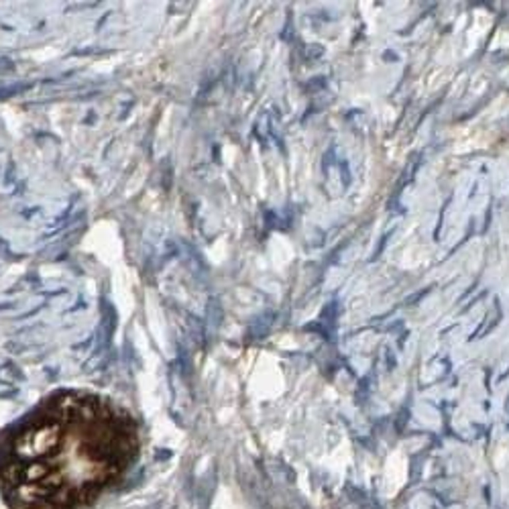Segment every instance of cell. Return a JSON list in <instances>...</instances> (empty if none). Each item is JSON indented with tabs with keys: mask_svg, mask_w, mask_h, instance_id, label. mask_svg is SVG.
<instances>
[{
	"mask_svg": "<svg viewBox=\"0 0 509 509\" xmlns=\"http://www.w3.org/2000/svg\"><path fill=\"white\" fill-rule=\"evenodd\" d=\"M139 454L127 409L90 391H59L0 440V495L10 509H82Z\"/></svg>",
	"mask_w": 509,
	"mask_h": 509,
	"instance_id": "1",
	"label": "cell"
}]
</instances>
